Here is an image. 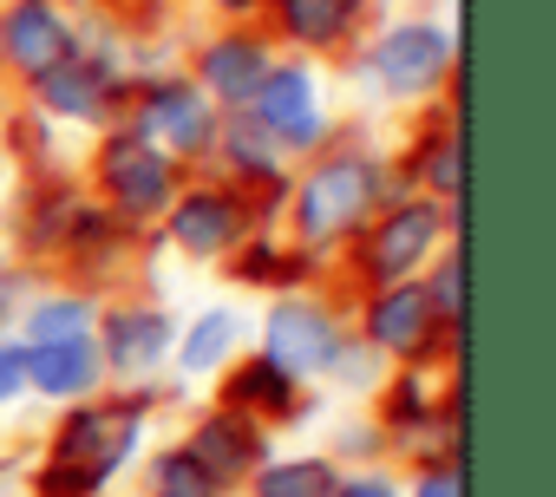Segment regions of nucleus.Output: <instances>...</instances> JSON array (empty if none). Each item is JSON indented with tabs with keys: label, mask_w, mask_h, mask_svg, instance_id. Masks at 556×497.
<instances>
[{
	"label": "nucleus",
	"mask_w": 556,
	"mask_h": 497,
	"mask_svg": "<svg viewBox=\"0 0 556 497\" xmlns=\"http://www.w3.org/2000/svg\"><path fill=\"white\" fill-rule=\"evenodd\" d=\"M170 341H177V328H170V315L164 308H118L112 321H105V367L112 373H151L164 354H170Z\"/></svg>",
	"instance_id": "11"
},
{
	"label": "nucleus",
	"mask_w": 556,
	"mask_h": 497,
	"mask_svg": "<svg viewBox=\"0 0 556 497\" xmlns=\"http://www.w3.org/2000/svg\"><path fill=\"white\" fill-rule=\"evenodd\" d=\"M445 66H452V40H445L439 27H393V34L374 47V79H380L387 92H400V99L432 92V86L445 79Z\"/></svg>",
	"instance_id": "6"
},
{
	"label": "nucleus",
	"mask_w": 556,
	"mask_h": 497,
	"mask_svg": "<svg viewBox=\"0 0 556 497\" xmlns=\"http://www.w3.org/2000/svg\"><path fill=\"white\" fill-rule=\"evenodd\" d=\"M354 21V0H282V27L308 47H334Z\"/></svg>",
	"instance_id": "20"
},
{
	"label": "nucleus",
	"mask_w": 556,
	"mask_h": 497,
	"mask_svg": "<svg viewBox=\"0 0 556 497\" xmlns=\"http://www.w3.org/2000/svg\"><path fill=\"white\" fill-rule=\"evenodd\" d=\"M170 235L177 248H190V256H223V248L242 235V209L216 190H197L184 203H170Z\"/></svg>",
	"instance_id": "13"
},
{
	"label": "nucleus",
	"mask_w": 556,
	"mask_h": 497,
	"mask_svg": "<svg viewBox=\"0 0 556 497\" xmlns=\"http://www.w3.org/2000/svg\"><path fill=\"white\" fill-rule=\"evenodd\" d=\"M262 360H275L289 380L328 373L341 360V328L321 308H308V302H282V308L268 315V354Z\"/></svg>",
	"instance_id": "5"
},
{
	"label": "nucleus",
	"mask_w": 556,
	"mask_h": 497,
	"mask_svg": "<svg viewBox=\"0 0 556 497\" xmlns=\"http://www.w3.org/2000/svg\"><path fill=\"white\" fill-rule=\"evenodd\" d=\"M374 196H380V170H374L367 157H328V164L295 190V229H302L308 242H334V235H348V229L374 209Z\"/></svg>",
	"instance_id": "2"
},
{
	"label": "nucleus",
	"mask_w": 556,
	"mask_h": 497,
	"mask_svg": "<svg viewBox=\"0 0 556 497\" xmlns=\"http://www.w3.org/2000/svg\"><path fill=\"white\" fill-rule=\"evenodd\" d=\"M334 497H393V484L387 477H348V484H334Z\"/></svg>",
	"instance_id": "26"
},
{
	"label": "nucleus",
	"mask_w": 556,
	"mask_h": 497,
	"mask_svg": "<svg viewBox=\"0 0 556 497\" xmlns=\"http://www.w3.org/2000/svg\"><path fill=\"white\" fill-rule=\"evenodd\" d=\"M151 484H157V497H223V484H216L190 451H164V458L151 464Z\"/></svg>",
	"instance_id": "21"
},
{
	"label": "nucleus",
	"mask_w": 556,
	"mask_h": 497,
	"mask_svg": "<svg viewBox=\"0 0 556 497\" xmlns=\"http://www.w3.org/2000/svg\"><path fill=\"white\" fill-rule=\"evenodd\" d=\"M458 295H465V276H458V256H452V263H439V276H432L426 302H432V315H439V321H458Z\"/></svg>",
	"instance_id": "23"
},
{
	"label": "nucleus",
	"mask_w": 556,
	"mask_h": 497,
	"mask_svg": "<svg viewBox=\"0 0 556 497\" xmlns=\"http://www.w3.org/2000/svg\"><path fill=\"white\" fill-rule=\"evenodd\" d=\"M184 451H190L216 484H223V477H242V471H249V458H262V445H255L236 419H223V412H216V419H203V425L190 432V445H184Z\"/></svg>",
	"instance_id": "16"
},
{
	"label": "nucleus",
	"mask_w": 556,
	"mask_h": 497,
	"mask_svg": "<svg viewBox=\"0 0 556 497\" xmlns=\"http://www.w3.org/2000/svg\"><path fill=\"white\" fill-rule=\"evenodd\" d=\"M236 341H242V315H236V308H210V315L190 321V334H184V347H177V367H184V373H210V367L229 360Z\"/></svg>",
	"instance_id": "17"
},
{
	"label": "nucleus",
	"mask_w": 556,
	"mask_h": 497,
	"mask_svg": "<svg viewBox=\"0 0 556 497\" xmlns=\"http://www.w3.org/2000/svg\"><path fill=\"white\" fill-rule=\"evenodd\" d=\"M40 99H47V112H60V118H105L112 79H105L99 66H86V60H60L53 73H40Z\"/></svg>",
	"instance_id": "14"
},
{
	"label": "nucleus",
	"mask_w": 556,
	"mask_h": 497,
	"mask_svg": "<svg viewBox=\"0 0 556 497\" xmlns=\"http://www.w3.org/2000/svg\"><path fill=\"white\" fill-rule=\"evenodd\" d=\"M99 177H105V190H112V203L125 209V216H157V209H170V196H177V177H170V157L144 138V131H118L112 144H105V157H99Z\"/></svg>",
	"instance_id": "3"
},
{
	"label": "nucleus",
	"mask_w": 556,
	"mask_h": 497,
	"mask_svg": "<svg viewBox=\"0 0 556 497\" xmlns=\"http://www.w3.org/2000/svg\"><path fill=\"white\" fill-rule=\"evenodd\" d=\"M249 112H255V125L268 138H282L295 151L321 144V99H315V79L302 66H268L255 99H249Z\"/></svg>",
	"instance_id": "4"
},
{
	"label": "nucleus",
	"mask_w": 556,
	"mask_h": 497,
	"mask_svg": "<svg viewBox=\"0 0 556 497\" xmlns=\"http://www.w3.org/2000/svg\"><path fill=\"white\" fill-rule=\"evenodd\" d=\"M223 8H255V0H223Z\"/></svg>",
	"instance_id": "28"
},
{
	"label": "nucleus",
	"mask_w": 556,
	"mask_h": 497,
	"mask_svg": "<svg viewBox=\"0 0 556 497\" xmlns=\"http://www.w3.org/2000/svg\"><path fill=\"white\" fill-rule=\"evenodd\" d=\"M21 386H27V347H0V406L21 399Z\"/></svg>",
	"instance_id": "25"
},
{
	"label": "nucleus",
	"mask_w": 556,
	"mask_h": 497,
	"mask_svg": "<svg viewBox=\"0 0 556 497\" xmlns=\"http://www.w3.org/2000/svg\"><path fill=\"white\" fill-rule=\"evenodd\" d=\"M419 497H458V471H432V477L419 484Z\"/></svg>",
	"instance_id": "27"
},
{
	"label": "nucleus",
	"mask_w": 556,
	"mask_h": 497,
	"mask_svg": "<svg viewBox=\"0 0 556 497\" xmlns=\"http://www.w3.org/2000/svg\"><path fill=\"white\" fill-rule=\"evenodd\" d=\"M0 47H8V60L21 66V73H53L60 60H73V34H66V21L47 8V0H21V8L8 14V27H0Z\"/></svg>",
	"instance_id": "9"
},
{
	"label": "nucleus",
	"mask_w": 556,
	"mask_h": 497,
	"mask_svg": "<svg viewBox=\"0 0 556 497\" xmlns=\"http://www.w3.org/2000/svg\"><path fill=\"white\" fill-rule=\"evenodd\" d=\"M99 347L79 334V341H47V347H27V386L53 393V399H79L99 386Z\"/></svg>",
	"instance_id": "12"
},
{
	"label": "nucleus",
	"mask_w": 556,
	"mask_h": 497,
	"mask_svg": "<svg viewBox=\"0 0 556 497\" xmlns=\"http://www.w3.org/2000/svg\"><path fill=\"white\" fill-rule=\"evenodd\" d=\"M138 432H144V412L138 406H86L60 425V445H53V464L40 477L47 497H92L131 451H138Z\"/></svg>",
	"instance_id": "1"
},
{
	"label": "nucleus",
	"mask_w": 556,
	"mask_h": 497,
	"mask_svg": "<svg viewBox=\"0 0 556 497\" xmlns=\"http://www.w3.org/2000/svg\"><path fill=\"white\" fill-rule=\"evenodd\" d=\"M426 170H432V183H439V196H452V203H458V144H432V157H426Z\"/></svg>",
	"instance_id": "24"
},
{
	"label": "nucleus",
	"mask_w": 556,
	"mask_h": 497,
	"mask_svg": "<svg viewBox=\"0 0 556 497\" xmlns=\"http://www.w3.org/2000/svg\"><path fill=\"white\" fill-rule=\"evenodd\" d=\"M229 406H262L268 419H295V380L275 367V360H249L229 380Z\"/></svg>",
	"instance_id": "18"
},
{
	"label": "nucleus",
	"mask_w": 556,
	"mask_h": 497,
	"mask_svg": "<svg viewBox=\"0 0 556 497\" xmlns=\"http://www.w3.org/2000/svg\"><path fill=\"white\" fill-rule=\"evenodd\" d=\"M138 131H144V138H164V144L184 151V157H197V151L216 144V112H210V99L190 92V86H157Z\"/></svg>",
	"instance_id": "10"
},
{
	"label": "nucleus",
	"mask_w": 556,
	"mask_h": 497,
	"mask_svg": "<svg viewBox=\"0 0 556 497\" xmlns=\"http://www.w3.org/2000/svg\"><path fill=\"white\" fill-rule=\"evenodd\" d=\"M439 209L432 203H400L387 222H380V235H374V248H367V269L380 276V282H406L426 256H432V242H439Z\"/></svg>",
	"instance_id": "8"
},
{
	"label": "nucleus",
	"mask_w": 556,
	"mask_h": 497,
	"mask_svg": "<svg viewBox=\"0 0 556 497\" xmlns=\"http://www.w3.org/2000/svg\"><path fill=\"white\" fill-rule=\"evenodd\" d=\"M334 464L328 458H289V464H262L255 497H334Z\"/></svg>",
	"instance_id": "19"
},
{
	"label": "nucleus",
	"mask_w": 556,
	"mask_h": 497,
	"mask_svg": "<svg viewBox=\"0 0 556 497\" xmlns=\"http://www.w3.org/2000/svg\"><path fill=\"white\" fill-rule=\"evenodd\" d=\"M262 73H268V60H262L255 40H216V47L203 53V86H210L216 99H229V105H249L255 86H262Z\"/></svg>",
	"instance_id": "15"
},
{
	"label": "nucleus",
	"mask_w": 556,
	"mask_h": 497,
	"mask_svg": "<svg viewBox=\"0 0 556 497\" xmlns=\"http://www.w3.org/2000/svg\"><path fill=\"white\" fill-rule=\"evenodd\" d=\"M92 328V308L86 302H73V295H60V302H40L34 315H27V334H34V347H47V341H79Z\"/></svg>",
	"instance_id": "22"
},
{
	"label": "nucleus",
	"mask_w": 556,
	"mask_h": 497,
	"mask_svg": "<svg viewBox=\"0 0 556 497\" xmlns=\"http://www.w3.org/2000/svg\"><path fill=\"white\" fill-rule=\"evenodd\" d=\"M432 328H439V315H432L426 289H413V282H387L380 302L367 308V341L380 354H400V360L426 354L432 347Z\"/></svg>",
	"instance_id": "7"
}]
</instances>
